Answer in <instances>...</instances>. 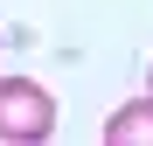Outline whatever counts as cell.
<instances>
[{"mask_svg": "<svg viewBox=\"0 0 153 146\" xmlns=\"http://www.w3.org/2000/svg\"><path fill=\"white\" fill-rule=\"evenodd\" d=\"M146 84H153V77H146Z\"/></svg>", "mask_w": 153, "mask_h": 146, "instance_id": "obj_3", "label": "cell"}, {"mask_svg": "<svg viewBox=\"0 0 153 146\" xmlns=\"http://www.w3.org/2000/svg\"><path fill=\"white\" fill-rule=\"evenodd\" d=\"M56 132V97H49L35 77H0V139L28 146Z\"/></svg>", "mask_w": 153, "mask_h": 146, "instance_id": "obj_1", "label": "cell"}, {"mask_svg": "<svg viewBox=\"0 0 153 146\" xmlns=\"http://www.w3.org/2000/svg\"><path fill=\"white\" fill-rule=\"evenodd\" d=\"M105 139H111V146H153V90L132 97V104H118V111L105 118Z\"/></svg>", "mask_w": 153, "mask_h": 146, "instance_id": "obj_2", "label": "cell"}]
</instances>
